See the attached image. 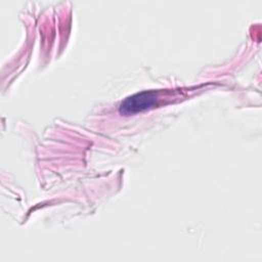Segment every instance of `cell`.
Instances as JSON below:
<instances>
[{
	"instance_id": "obj_1",
	"label": "cell",
	"mask_w": 262,
	"mask_h": 262,
	"mask_svg": "<svg viewBox=\"0 0 262 262\" xmlns=\"http://www.w3.org/2000/svg\"><path fill=\"white\" fill-rule=\"evenodd\" d=\"M157 102V94L154 91H143L127 97L120 106L124 115H132L151 107Z\"/></svg>"
}]
</instances>
